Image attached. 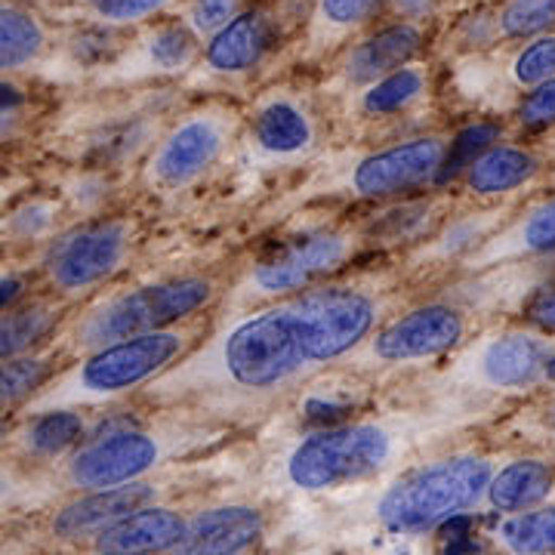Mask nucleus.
<instances>
[{"label": "nucleus", "instance_id": "f257e3e1", "mask_svg": "<svg viewBox=\"0 0 555 555\" xmlns=\"http://www.w3.org/2000/svg\"><path fill=\"white\" fill-rule=\"evenodd\" d=\"M392 312L377 278H331L291 297L241 306L145 386L158 408L257 414L339 367Z\"/></svg>", "mask_w": 555, "mask_h": 555}, {"label": "nucleus", "instance_id": "f03ea898", "mask_svg": "<svg viewBox=\"0 0 555 555\" xmlns=\"http://www.w3.org/2000/svg\"><path fill=\"white\" fill-rule=\"evenodd\" d=\"M420 436L414 416L346 420L299 438L284 456V481L302 494H324L386 473Z\"/></svg>", "mask_w": 555, "mask_h": 555}, {"label": "nucleus", "instance_id": "7ed1b4c3", "mask_svg": "<svg viewBox=\"0 0 555 555\" xmlns=\"http://www.w3.org/2000/svg\"><path fill=\"white\" fill-rule=\"evenodd\" d=\"M494 469V460L485 454H451L423 463L379 494L374 516L392 534H429L466 509H476Z\"/></svg>", "mask_w": 555, "mask_h": 555}, {"label": "nucleus", "instance_id": "20e7f679", "mask_svg": "<svg viewBox=\"0 0 555 555\" xmlns=\"http://www.w3.org/2000/svg\"><path fill=\"white\" fill-rule=\"evenodd\" d=\"M219 294V281L210 275H177L139 284L93 306L78 321L75 337L83 352H93L120 339L167 331L198 318V312L214 306Z\"/></svg>", "mask_w": 555, "mask_h": 555}, {"label": "nucleus", "instance_id": "39448f33", "mask_svg": "<svg viewBox=\"0 0 555 555\" xmlns=\"http://www.w3.org/2000/svg\"><path fill=\"white\" fill-rule=\"evenodd\" d=\"M469 337V312L451 299H423L389 312L343 364L358 377L392 374L456 352Z\"/></svg>", "mask_w": 555, "mask_h": 555}, {"label": "nucleus", "instance_id": "423d86ee", "mask_svg": "<svg viewBox=\"0 0 555 555\" xmlns=\"http://www.w3.org/2000/svg\"><path fill=\"white\" fill-rule=\"evenodd\" d=\"M367 247L364 225L315 229L281 244L269 257L257 259L235 284V302L254 306L266 299L291 297L337 278Z\"/></svg>", "mask_w": 555, "mask_h": 555}, {"label": "nucleus", "instance_id": "0eeeda50", "mask_svg": "<svg viewBox=\"0 0 555 555\" xmlns=\"http://www.w3.org/2000/svg\"><path fill=\"white\" fill-rule=\"evenodd\" d=\"M553 349V334H543L531 324L496 327L476 339H466L456 352H451V367L441 379L454 392H473V396L531 392L540 389L543 364Z\"/></svg>", "mask_w": 555, "mask_h": 555}, {"label": "nucleus", "instance_id": "6e6552de", "mask_svg": "<svg viewBox=\"0 0 555 555\" xmlns=\"http://www.w3.org/2000/svg\"><path fill=\"white\" fill-rule=\"evenodd\" d=\"M201 334L204 331L192 318V321L167 327V331H155L145 337L120 339L112 346L93 349L78 364V371L72 377V389H75V396L87 398V401H108V398H118L133 389H145L170 364H177L179 358L198 343Z\"/></svg>", "mask_w": 555, "mask_h": 555}, {"label": "nucleus", "instance_id": "1a4fd4ad", "mask_svg": "<svg viewBox=\"0 0 555 555\" xmlns=\"http://www.w3.org/2000/svg\"><path fill=\"white\" fill-rule=\"evenodd\" d=\"M244 118L229 105H207L182 115L152 145L142 167L145 185L160 195L189 189L225 158L232 142H238Z\"/></svg>", "mask_w": 555, "mask_h": 555}, {"label": "nucleus", "instance_id": "9d476101", "mask_svg": "<svg viewBox=\"0 0 555 555\" xmlns=\"http://www.w3.org/2000/svg\"><path fill=\"white\" fill-rule=\"evenodd\" d=\"M192 426H127L96 436L78 448L68 460V485L78 491H105L130 481H142V476L155 473L164 460L182 451L192 438H198Z\"/></svg>", "mask_w": 555, "mask_h": 555}, {"label": "nucleus", "instance_id": "9b49d317", "mask_svg": "<svg viewBox=\"0 0 555 555\" xmlns=\"http://www.w3.org/2000/svg\"><path fill=\"white\" fill-rule=\"evenodd\" d=\"M444 133L401 139L377 152L356 158L339 177L337 189L358 201H392L436 182L448 152Z\"/></svg>", "mask_w": 555, "mask_h": 555}, {"label": "nucleus", "instance_id": "f8f14e48", "mask_svg": "<svg viewBox=\"0 0 555 555\" xmlns=\"http://www.w3.org/2000/svg\"><path fill=\"white\" fill-rule=\"evenodd\" d=\"M137 244V229L124 217H102L65 232L47 254V275L62 294L100 287L127 266Z\"/></svg>", "mask_w": 555, "mask_h": 555}, {"label": "nucleus", "instance_id": "ddd939ff", "mask_svg": "<svg viewBox=\"0 0 555 555\" xmlns=\"http://www.w3.org/2000/svg\"><path fill=\"white\" fill-rule=\"evenodd\" d=\"M250 155L262 164H297L318 149V118L312 105L287 90L259 100L244 118Z\"/></svg>", "mask_w": 555, "mask_h": 555}, {"label": "nucleus", "instance_id": "4468645a", "mask_svg": "<svg viewBox=\"0 0 555 555\" xmlns=\"http://www.w3.org/2000/svg\"><path fill=\"white\" fill-rule=\"evenodd\" d=\"M555 254V195L531 204L516 219L500 222L488 238L481 241L473 257L463 259L466 272H485L509 262H528Z\"/></svg>", "mask_w": 555, "mask_h": 555}, {"label": "nucleus", "instance_id": "2eb2a0df", "mask_svg": "<svg viewBox=\"0 0 555 555\" xmlns=\"http://www.w3.org/2000/svg\"><path fill=\"white\" fill-rule=\"evenodd\" d=\"M266 531L257 506L225 503L201 509L185 521V531L164 555H247Z\"/></svg>", "mask_w": 555, "mask_h": 555}, {"label": "nucleus", "instance_id": "dca6fc26", "mask_svg": "<svg viewBox=\"0 0 555 555\" xmlns=\"http://www.w3.org/2000/svg\"><path fill=\"white\" fill-rule=\"evenodd\" d=\"M281 28L269 10H244L225 28H219L204 47L207 72L222 78H238L254 72L275 50Z\"/></svg>", "mask_w": 555, "mask_h": 555}, {"label": "nucleus", "instance_id": "f3484780", "mask_svg": "<svg viewBox=\"0 0 555 555\" xmlns=\"http://www.w3.org/2000/svg\"><path fill=\"white\" fill-rule=\"evenodd\" d=\"M185 521L170 506H139L93 537V555H164L182 537Z\"/></svg>", "mask_w": 555, "mask_h": 555}, {"label": "nucleus", "instance_id": "a211bd4d", "mask_svg": "<svg viewBox=\"0 0 555 555\" xmlns=\"http://www.w3.org/2000/svg\"><path fill=\"white\" fill-rule=\"evenodd\" d=\"M152 496H155V488L149 481H130V485L105 488V491H87V496L60 509V516L53 518V534L62 540L96 537L108 525L137 513L139 506H149Z\"/></svg>", "mask_w": 555, "mask_h": 555}, {"label": "nucleus", "instance_id": "6ab92c4d", "mask_svg": "<svg viewBox=\"0 0 555 555\" xmlns=\"http://www.w3.org/2000/svg\"><path fill=\"white\" fill-rule=\"evenodd\" d=\"M540 158L534 149L516 142H494L481 155L469 160V167L460 173L463 185L476 198H500L521 185H528L540 173Z\"/></svg>", "mask_w": 555, "mask_h": 555}, {"label": "nucleus", "instance_id": "aec40b11", "mask_svg": "<svg viewBox=\"0 0 555 555\" xmlns=\"http://www.w3.org/2000/svg\"><path fill=\"white\" fill-rule=\"evenodd\" d=\"M420 50H423V31L414 22L386 25L371 38L361 40L358 47H352V53L346 60V80L352 87H367L383 75L414 62Z\"/></svg>", "mask_w": 555, "mask_h": 555}, {"label": "nucleus", "instance_id": "412c9836", "mask_svg": "<svg viewBox=\"0 0 555 555\" xmlns=\"http://www.w3.org/2000/svg\"><path fill=\"white\" fill-rule=\"evenodd\" d=\"M555 488V466L550 460H540V456H521L513 460L506 466L494 469V476L485 488L481 503L500 513V516H509V513H525V509H534L540 503H546Z\"/></svg>", "mask_w": 555, "mask_h": 555}, {"label": "nucleus", "instance_id": "4be33fe9", "mask_svg": "<svg viewBox=\"0 0 555 555\" xmlns=\"http://www.w3.org/2000/svg\"><path fill=\"white\" fill-rule=\"evenodd\" d=\"M503 222V210H481V214H466V217L441 219L438 229L416 244L411 250V266H441V262H456L473 257L481 241L494 232Z\"/></svg>", "mask_w": 555, "mask_h": 555}, {"label": "nucleus", "instance_id": "5701e85b", "mask_svg": "<svg viewBox=\"0 0 555 555\" xmlns=\"http://www.w3.org/2000/svg\"><path fill=\"white\" fill-rule=\"evenodd\" d=\"M426 90H429V72L423 65L408 62L374 83L361 87L356 108L364 120H392L411 112L426 96Z\"/></svg>", "mask_w": 555, "mask_h": 555}, {"label": "nucleus", "instance_id": "b1692460", "mask_svg": "<svg viewBox=\"0 0 555 555\" xmlns=\"http://www.w3.org/2000/svg\"><path fill=\"white\" fill-rule=\"evenodd\" d=\"M494 543L506 555H555V506L509 513L494 528Z\"/></svg>", "mask_w": 555, "mask_h": 555}, {"label": "nucleus", "instance_id": "393cba45", "mask_svg": "<svg viewBox=\"0 0 555 555\" xmlns=\"http://www.w3.org/2000/svg\"><path fill=\"white\" fill-rule=\"evenodd\" d=\"M438 207L436 201H408L398 204L392 210H386L383 217L371 219L364 225L367 244L374 241H389V244H420L423 238H429L438 229Z\"/></svg>", "mask_w": 555, "mask_h": 555}, {"label": "nucleus", "instance_id": "a878e982", "mask_svg": "<svg viewBox=\"0 0 555 555\" xmlns=\"http://www.w3.org/2000/svg\"><path fill=\"white\" fill-rule=\"evenodd\" d=\"M43 50L40 22L13 3H0V72L22 68Z\"/></svg>", "mask_w": 555, "mask_h": 555}, {"label": "nucleus", "instance_id": "bb28decb", "mask_svg": "<svg viewBox=\"0 0 555 555\" xmlns=\"http://www.w3.org/2000/svg\"><path fill=\"white\" fill-rule=\"evenodd\" d=\"M56 321H60L56 309L43 302L0 312V361L25 356L31 346H38L40 339L53 334Z\"/></svg>", "mask_w": 555, "mask_h": 555}, {"label": "nucleus", "instance_id": "cd10ccee", "mask_svg": "<svg viewBox=\"0 0 555 555\" xmlns=\"http://www.w3.org/2000/svg\"><path fill=\"white\" fill-rule=\"evenodd\" d=\"M198 35L185 22H167L145 43V68L155 75L185 72L198 56Z\"/></svg>", "mask_w": 555, "mask_h": 555}, {"label": "nucleus", "instance_id": "c85d7f7f", "mask_svg": "<svg viewBox=\"0 0 555 555\" xmlns=\"http://www.w3.org/2000/svg\"><path fill=\"white\" fill-rule=\"evenodd\" d=\"M83 436V416L75 411H43L25 429V444L38 456H60L75 448Z\"/></svg>", "mask_w": 555, "mask_h": 555}, {"label": "nucleus", "instance_id": "c756f323", "mask_svg": "<svg viewBox=\"0 0 555 555\" xmlns=\"http://www.w3.org/2000/svg\"><path fill=\"white\" fill-rule=\"evenodd\" d=\"M500 137H503V127L494 124V120H478V124H469L460 133H454L448 139V152H444V160H441L436 185H444V182L460 177L469 167V160L481 155L488 145L500 142Z\"/></svg>", "mask_w": 555, "mask_h": 555}, {"label": "nucleus", "instance_id": "7c9ffc66", "mask_svg": "<svg viewBox=\"0 0 555 555\" xmlns=\"http://www.w3.org/2000/svg\"><path fill=\"white\" fill-rule=\"evenodd\" d=\"M53 377V364L47 358H10L0 361V408H13Z\"/></svg>", "mask_w": 555, "mask_h": 555}, {"label": "nucleus", "instance_id": "2f4dec72", "mask_svg": "<svg viewBox=\"0 0 555 555\" xmlns=\"http://www.w3.org/2000/svg\"><path fill=\"white\" fill-rule=\"evenodd\" d=\"M555 25V0H509L496 20L500 35L509 40H525L546 35Z\"/></svg>", "mask_w": 555, "mask_h": 555}, {"label": "nucleus", "instance_id": "473e14b6", "mask_svg": "<svg viewBox=\"0 0 555 555\" xmlns=\"http://www.w3.org/2000/svg\"><path fill=\"white\" fill-rule=\"evenodd\" d=\"M509 72L521 90H531L537 83L555 78V35H537L528 47H521Z\"/></svg>", "mask_w": 555, "mask_h": 555}, {"label": "nucleus", "instance_id": "72a5a7b5", "mask_svg": "<svg viewBox=\"0 0 555 555\" xmlns=\"http://www.w3.org/2000/svg\"><path fill=\"white\" fill-rule=\"evenodd\" d=\"M238 13L241 0H192L185 13V25L198 38H214L219 28H225Z\"/></svg>", "mask_w": 555, "mask_h": 555}, {"label": "nucleus", "instance_id": "f704fd0d", "mask_svg": "<svg viewBox=\"0 0 555 555\" xmlns=\"http://www.w3.org/2000/svg\"><path fill=\"white\" fill-rule=\"evenodd\" d=\"M516 118L525 130H534V133L555 127V78L543 80L525 93Z\"/></svg>", "mask_w": 555, "mask_h": 555}, {"label": "nucleus", "instance_id": "c9c22d12", "mask_svg": "<svg viewBox=\"0 0 555 555\" xmlns=\"http://www.w3.org/2000/svg\"><path fill=\"white\" fill-rule=\"evenodd\" d=\"M383 0H318V20L327 28L349 31L371 20Z\"/></svg>", "mask_w": 555, "mask_h": 555}, {"label": "nucleus", "instance_id": "e433bc0d", "mask_svg": "<svg viewBox=\"0 0 555 555\" xmlns=\"http://www.w3.org/2000/svg\"><path fill=\"white\" fill-rule=\"evenodd\" d=\"M80 3L90 7L102 22H112V25L142 22L167 7V0H80Z\"/></svg>", "mask_w": 555, "mask_h": 555}, {"label": "nucleus", "instance_id": "4c0bfd02", "mask_svg": "<svg viewBox=\"0 0 555 555\" xmlns=\"http://www.w3.org/2000/svg\"><path fill=\"white\" fill-rule=\"evenodd\" d=\"M525 324L555 337V278H550L543 287H537L531 294L528 306H525Z\"/></svg>", "mask_w": 555, "mask_h": 555}, {"label": "nucleus", "instance_id": "58836bf2", "mask_svg": "<svg viewBox=\"0 0 555 555\" xmlns=\"http://www.w3.org/2000/svg\"><path fill=\"white\" fill-rule=\"evenodd\" d=\"M22 105H25V96H22L20 87L0 80V133H3L13 120L20 118Z\"/></svg>", "mask_w": 555, "mask_h": 555}, {"label": "nucleus", "instance_id": "ea45409f", "mask_svg": "<svg viewBox=\"0 0 555 555\" xmlns=\"http://www.w3.org/2000/svg\"><path fill=\"white\" fill-rule=\"evenodd\" d=\"M534 426L543 433V436H550L555 441V398L550 401H543L540 408L534 411Z\"/></svg>", "mask_w": 555, "mask_h": 555}, {"label": "nucleus", "instance_id": "a19ab883", "mask_svg": "<svg viewBox=\"0 0 555 555\" xmlns=\"http://www.w3.org/2000/svg\"><path fill=\"white\" fill-rule=\"evenodd\" d=\"M22 294V281L20 278H3L0 281V312L13 302V299Z\"/></svg>", "mask_w": 555, "mask_h": 555}, {"label": "nucleus", "instance_id": "79ce46f5", "mask_svg": "<svg viewBox=\"0 0 555 555\" xmlns=\"http://www.w3.org/2000/svg\"><path fill=\"white\" fill-rule=\"evenodd\" d=\"M429 7H433V0H396L398 13H404V16H411V20L423 16Z\"/></svg>", "mask_w": 555, "mask_h": 555}, {"label": "nucleus", "instance_id": "37998d69", "mask_svg": "<svg viewBox=\"0 0 555 555\" xmlns=\"http://www.w3.org/2000/svg\"><path fill=\"white\" fill-rule=\"evenodd\" d=\"M540 386H546V389H555V349L546 358V364H543V383Z\"/></svg>", "mask_w": 555, "mask_h": 555}, {"label": "nucleus", "instance_id": "c03bdc74", "mask_svg": "<svg viewBox=\"0 0 555 555\" xmlns=\"http://www.w3.org/2000/svg\"><path fill=\"white\" fill-rule=\"evenodd\" d=\"M7 438V420H0V441Z\"/></svg>", "mask_w": 555, "mask_h": 555}]
</instances>
